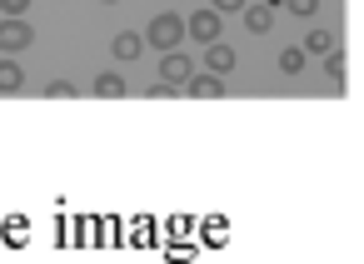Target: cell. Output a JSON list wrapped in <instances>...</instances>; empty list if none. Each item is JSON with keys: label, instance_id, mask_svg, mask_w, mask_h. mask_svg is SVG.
<instances>
[{"label": "cell", "instance_id": "d6986e66", "mask_svg": "<svg viewBox=\"0 0 364 264\" xmlns=\"http://www.w3.org/2000/svg\"><path fill=\"white\" fill-rule=\"evenodd\" d=\"M100 6H115V0H100Z\"/></svg>", "mask_w": 364, "mask_h": 264}, {"label": "cell", "instance_id": "52a82bcc", "mask_svg": "<svg viewBox=\"0 0 364 264\" xmlns=\"http://www.w3.org/2000/svg\"><path fill=\"white\" fill-rule=\"evenodd\" d=\"M110 50H115V60H140V50H145V35H135V31H120L115 40H110Z\"/></svg>", "mask_w": 364, "mask_h": 264}, {"label": "cell", "instance_id": "277c9868", "mask_svg": "<svg viewBox=\"0 0 364 264\" xmlns=\"http://www.w3.org/2000/svg\"><path fill=\"white\" fill-rule=\"evenodd\" d=\"M160 70H165L160 80H170V85H180V90H185V85H190V75H195L200 65H195L185 50H165V65H160Z\"/></svg>", "mask_w": 364, "mask_h": 264}, {"label": "cell", "instance_id": "8fae6325", "mask_svg": "<svg viewBox=\"0 0 364 264\" xmlns=\"http://www.w3.org/2000/svg\"><path fill=\"white\" fill-rule=\"evenodd\" d=\"M304 60H309V50H304V45H284V50H279V70H284V75H299V70H304Z\"/></svg>", "mask_w": 364, "mask_h": 264}, {"label": "cell", "instance_id": "9c48e42d", "mask_svg": "<svg viewBox=\"0 0 364 264\" xmlns=\"http://www.w3.org/2000/svg\"><path fill=\"white\" fill-rule=\"evenodd\" d=\"M269 26H274V11L269 6H245V31L250 35H264Z\"/></svg>", "mask_w": 364, "mask_h": 264}, {"label": "cell", "instance_id": "e0dca14e", "mask_svg": "<svg viewBox=\"0 0 364 264\" xmlns=\"http://www.w3.org/2000/svg\"><path fill=\"white\" fill-rule=\"evenodd\" d=\"M0 11H6V16H26L31 0H0Z\"/></svg>", "mask_w": 364, "mask_h": 264}, {"label": "cell", "instance_id": "3957f363", "mask_svg": "<svg viewBox=\"0 0 364 264\" xmlns=\"http://www.w3.org/2000/svg\"><path fill=\"white\" fill-rule=\"evenodd\" d=\"M185 26H190V40H200V45H215V40H220V11H215V6H210V11H195Z\"/></svg>", "mask_w": 364, "mask_h": 264}, {"label": "cell", "instance_id": "6da1fadb", "mask_svg": "<svg viewBox=\"0 0 364 264\" xmlns=\"http://www.w3.org/2000/svg\"><path fill=\"white\" fill-rule=\"evenodd\" d=\"M185 35H190V26H185L175 11H160V16L145 26V45H155L160 55H165V50H180V40H185Z\"/></svg>", "mask_w": 364, "mask_h": 264}, {"label": "cell", "instance_id": "9a60e30c", "mask_svg": "<svg viewBox=\"0 0 364 264\" xmlns=\"http://www.w3.org/2000/svg\"><path fill=\"white\" fill-rule=\"evenodd\" d=\"M46 95H50V100H75L80 90H75L70 80H50V85H46Z\"/></svg>", "mask_w": 364, "mask_h": 264}, {"label": "cell", "instance_id": "5bb4252c", "mask_svg": "<svg viewBox=\"0 0 364 264\" xmlns=\"http://www.w3.org/2000/svg\"><path fill=\"white\" fill-rule=\"evenodd\" d=\"M284 11L299 16V21H309V16H319V0H284Z\"/></svg>", "mask_w": 364, "mask_h": 264}, {"label": "cell", "instance_id": "7c38bea8", "mask_svg": "<svg viewBox=\"0 0 364 264\" xmlns=\"http://www.w3.org/2000/svg\"><path fill=\"white\" fill-rule=\"evenodd\" d=\"M334 45H339L334 31H309V35H304V50H309V55H329Z\"/></svg>", "mask_w": 364, "mask_h": 264}, {"label": "cell", "instance_id": "ac0fdd59", "mask_svg": "<svg viewBox=\"0 0 364 264\" xmlns=\"http://www.w3.org/2000/svg\"><path fill=\"white\" fill-rule=\"evenodd\" d=\"M210 6H215L220 16H235V11H245V0H210Z\"/></svg>", "mask_w": 364, "mask_h": 264}, {"label": "cell", "instance_id": "5b68a950", "mask_svg": "<svg viewBox=\"0 0 364 264\" xmlns=\"http://www.w3.org/2000/svg\"><path fill=\"white\" fill-rule=\"evenodd\" d=\"M185 95H195V100H220V95H225V75H215V70H195L190 85H185Z\"/></svg>", "mask_w": 364, "mask_h": 264}, {"label": "cell", "instance_id": "4fadbf2b", "mask_svg": "<svg viewBox=\"0 0 364 264\" xmlns=\"http://www.w3.org/2000/svg\"><path fill=\"white\" fill-rule=\"evenodd\" d=\"M324 70H329V80H334V85H344V50H339V45L324 55Z\"/></svg>", "mask_w": 364, "mask_h": 264}, {"label": "cell", "instance_id": "ba28073f", "mask_svg": "<svg viewBox=\"0 0 364 264\" xmlns=\"http://www.w3.org/2000/svg\"><path fill=\"white\" fill-rule=\"evenodd\" d=\"M205 70H215V75H230V70H235V50H230L225 40L205 45Z\"/></svg>", "mask_w": 364, "mask_h": 264}, {"label": "cell", "instance_id": "8992f818", "mask_svg": "<svg viewBox=\"0 0 364 264\" xmlns=\"http://www.w3.org/2000/svg\"><path fill=\"white\" fill-rule=\"evenodd\" d=\"M26 85V70H21V60L16 55H0V95H16Z\"/></svg>", "mask_w": 364, "mask_h": 264}, {"label": "cell", "instance_id": "30bf717a", "mask_svg": "<svg viewBox=\"0 0 364 264\" xmlns=\"http://www.w3.org/2000/svg\"><path fill=\"white\" fill-rule=\"evenodd\" d=\"M100 100H120L125 95V75H115V70H105V75H95V85H90Z\"/></svg>", "mask_w": 364, "mask_h": 264}, {"label": "cell", "instance_id": "2e32d148", "mask_svg": "<svg viewBox=\"0 0 364 264\" xmlns=\"http://www.w3.org/2000/svg\"><path fill=\"white\" fill-rule=\"evenodd\" d=\"M145 95H150V100H175V95H180V85H170V80H155Z\"/></svg>", "mask_w": 364, "mask_h": 264}, {"label": "cell", "instance_id": "7a4b0ae2", "mask_svg": "<svg viewBox=\"0 0 364 264\" xmlns=\"http://www.w3.org/2000/svg\"><path fill=\"white\" fill-rule=\"evenodd\" d=\"M26 45H36V31L26 26V16H6L0 21V55H21Z\"/></svg>", "mask_w": 364, "mask_h": 264}]
</instances>
